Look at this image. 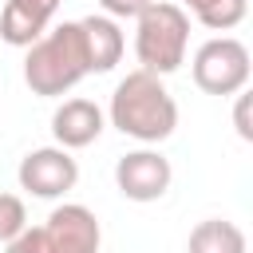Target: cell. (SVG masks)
Wrapping results in <instances>:
<instances>
[{"instance_id": "obj_5", "label": "cell", "mask_w": 253, "mask_h": 253, "mask_svg": "<svg viewBox=\"0 0 253 253\" xmlns=\"http://www.w3.org/2000/svg\"><path fill=\"white\" fill-rule=\"evenodd\" d=\"M20 186L36 198H59L79 182V166L63 146H40L32 154H24L20 170H16Z\"/></svg>"}, {"instance_id": "obj_12", "label": "cell", "mask_w": 253, "mask_h": 253, "mask_svg": "<svg viewBox=\"0 0 253 253\" xmlns=\"http://www.w3.org/2000/svg\"><path fill=\"white\" fill-rule=\"evenodd\" d=\"M20 229H28L24 202H20L16 194H0V241H12Z\"/></svg>"}, {"instance_id": "obj_10", "label": "cell", "mask_w": 253, "mask_h": 253, "mask_svg": "<svg viewBox=\"0 0 253 253\" xmlns=\"http://www.w3.org/2000/svg\"><path fill=\"white\" fill-rule=\"evenodd\" d=\"M79 28H83V43H87V63H91V71H111V67L123 59V47H126L119 24H115L111 16H83Z\"/></svg>"}, {"instance_id": "obj_1", "label": "cell", "mask_w": 253, "mask_h": 253, "mask_svg": "<svg viewBox=\"0 0 253 253\" xmlns=\"http://www.w3.org/2000/svg\"><path fill=\"white\" fill-rule=\"evenodd\" d=\"M83 75H91V63H87V43H83L79 20L55 24L51 32H43V36L28 47L24 83H28L36 95H43V99L67 95Z\"/></svg>"}, {"instance_id": "obj_11", "label": "cell", "mask_w": 253, "mask_h": 253, "mask_svg": "<svg viewBox=\"0 0 253 253\" xmlns=\"http://www.w3.org/2000/svg\"><path fill=\"white\" fill-rule=\"evenodd\" d=\"M186 253H245V233L225 217H206L194 225Z\"/></svg>"}, {"instance_id": "obj_6", "label": "cell", "mask_w": 253, "mask_h": 253, "mask_svg": "<svg viewBox=\"0 0 253 253\" xmlns=\"http://www.w3.org/2000/svg\"><path fill=\"white\" fill-rule=\"evenodd\" d=\"M115 182L130 202H158L170 190V162L158 150H130L115 162Z\"/></svg>"}, {"instance_id": "obj_15", "label": "cell", "mask_w": 253, "mask_h": 253, "mask_svg": "<svg viewBox=\"0 0 253 253\" xmlns=\"http://www.w3.org/2000/svg\"><path fill=\"white\" fill-rule=\"evenodd\" d=\"M233 126H237V134L245 142L253 138V126H249V95H241V91H237V107H233Z\"/></svg>"}, {"instance_id": "obj_7", "label": "cell", "mask_w": 253, "mask_h": 253, "mask_svg": "<svg viewBox=\"0 0 253 253\" xmlns=\"http://www.w3.org/2000/svg\"><path fill=\"white\" fill-rule=\"evenodd\" d=\"M99 217L87 206H59L51 210L47 225H43V245L47 253H99Z\"/></svg>"}, {"instance_id": "obj_8", "label": "cell", "mask_w": 253, "mask_h": 253, "mask_svg": "<svg viewBox=\"0 0 253 253\" xmlns=\"http://www.w3.org/2000/svg\"><path fill=\"white\" fill-rule=\"evenodd\" d=\"M55 12L59 0H8L0 12V40L12 47H32L47 32Z\"/></svg>"}, {"instance_id": "obj_4", "label": "cell", "mask_w": 253, "mask_h": 253, "mask_svg": "<svg viewBox=\"0 0 253 253\" xmlns=\"http://www.w3.org/2000/svg\"><path fill=\"white\" fill-rule=\"evenodd\" d=\"M194 83L206 95H237L249 83V51L233 36L206 40L194 55Z\"/></svg>"}, {"instance_id": "obj_9", "label": "cell", "mask_w": 253, "mask_h": 253, "mask_svg": "<svg viewBox=\"0 0 253 253\" xmlns=\"http://www.w3.org/2000/svg\"><path fill=\"white\" fill-rule=\"evenodd\" d=\"M51 134L63 150H79V146H91L99 134H103V111L91 103V99H67L55 107L51 115Z\"/></svg>"}, {"instance_id": "obj_3", "label": "cell", "mask_w": 253, "mask_h": 253, "mask_svg": "<svg viewBox=\"0 0 253 253\" xmlns=\"http://www.w3.org/2000/svg\"><path fill=\"white\" fill-rule=\"evenodd\" d=\"M186 43H190V16L178 4L154 0L142 16H138V32H134V55L142 63V71L150 75H170L182 67L186 59Z\"/></svg>"}, {"instance_id": "obj_14", "label": "cell", "mask_w": 253, "mask_h": 253, "mask_svg": "<svg viewBox=\"0 0 253 253\" xmlns=\"http://www.w3.org/2000/svg\"><path fill=\"white\" fill-rule=\"evenodd\" d=\"M154 0H99V8L111 16V20H138Z\"/></svg>"}, {"instance_id": "obj_13", "label": "cell", "mask_w": 253, "mask_h": 253, "mask_svg": "<svg viewBox=\"0 0 253 253\" xmlns=\"http://www.w3.org/2000/svg\"><path fill=\"white\" fill-rule=\"evenodd\" d=\"M8 253H47V245H43V225L20 229V233L8 241Z\"/></svg>"}, {"instance_id": "obj_16", "label": "cell", "mask_w": 253, "mask_h": 253, "mask_svg": "<svg viewBox=\"0 0 253 253\" xmlns=\"http://www.w3.org/2000/svg\"><path fill=\"white\" fill-rule=\"evenodd\" d=\"M182 4H186V8L194 12V16H206V12H210V8L217 4V0H182Z\"/></svg>"}, {"instance_id": "obj_2", "label": "cell", "mask_w": 253, "mask_h": 253, "mask_svg": "<svg viewBox=\"0 0 253 253\" xmlns=\"http://www.w3.org/2000/svg\"><path fill=\"white\" fill-rule=\"evenodd\" d=\"M111 123L123 134L138 138V142H162L178 126V103L162 87L158 75L138 67V71H130L115 87V95H111Z\"/></svg>"}]
</instances>
